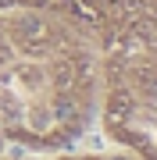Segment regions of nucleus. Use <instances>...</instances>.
Segmentation results:
<instances>
[{"label":"nucleus","mask_w":157,"mask_h":160,"mask_svg":"<svg viewBox=\"0 0 157 160\" xmlns=\"http://www.w3.org/2000/svg\"><path fill=\"white\" fill-rule=\"evenodd\" d=\"M71 114H75V107H71L68 100H61V103H57V118H61V121H68Z\"/></svg>","instance_id":"1"},{"label":"nucleus","mask_w":157,"mask_h":160,"mask_svg":"<svg viewBox=\"0 0 157 160\" xmlns=\"http://www.w3.org/2000/svg\"><path fill=\"white\" fill-rule=\"evenodd\" d=\"M7 4H14V0H0V7H7Z\"/></svg>","instance_id":"2"},{"label":"nucleus","mask_w":157,"mask_h":160,"mask_svg":"<svg viewBox=\"0 0 157 160\" xmlns=\"http://www.w3.org/2000/svg\"><path fill=\"white\" fill-rule=\"evenodd\" d=\"M118 160H122V157H118Z\"/></svg>","instance_id":"3"}]
</instances>
